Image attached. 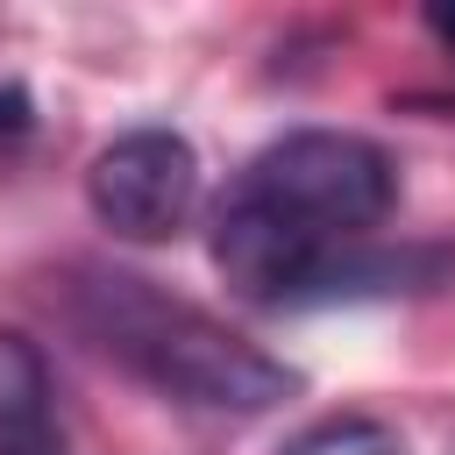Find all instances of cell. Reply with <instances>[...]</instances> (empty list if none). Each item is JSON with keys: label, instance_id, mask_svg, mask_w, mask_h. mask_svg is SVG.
Returning <instances> with one entry per match:
<instances>
[{"label": "cell", "instance_id": "cell-2", "mask_svg": "<svg viewBox=\"0 0 455 455\" xmlns=\"http://www.w3.org/2000/svg\"><path fill=\"white\" fill-rule=\"evenodd\" d=\"M64 320L128 377H142L149 391L199 405V412H270L299 391V377L263 355L256 341H242L228 320H213L192 299H171L164 284L135 277V270H107V263H78L57 284Z\"/></svg>", "mask_w": 455, "mask_h": 455}, {"label": "cell", "instance_id": "cell-3", "mask_svg": "<svg viewBox=\"0 0 455 455\" xmlns=\"http://www.w3.org/2000/svg\"><path fill=\"white\" fill-rule=\"evenodd\" d=\"M85 199H92L107 235H121V242H171L192 220V206H199V149L178 128H128V135H114L92 156Z\"/></svg>", "mask_w": 455, "mask_h": 455}, {"label": "cell", "instance_id": "cell-6", "mask_svg": "<svg viewBox=\"0 0 455 455\" xmlns=\"http://www.w3.org/2000/svg\"><path fill=\"white\" fill-rule=\"evenodd\" d=\"M21 128H28V92L0 85V135H21Z\"/></svg>", "mask_w": 455, "mask_h": 455}, {"label": "cell", "instance_id": "cell-8", "mask_svg": "<svg viewBox=\"0 0 455 455\" xmlns=\"http://www.w3.org/2000/svg\"><path fill=\"white\" fill-rule=\"evenodd\" d=\"M448 455H455V448H448Z\"/></svg>", "mask_w": 455, "mask_h": 455}, {"label": "cell", "instance_id": "cell-1", "mask_svg": "<svg viewBox=\"0 0 455 455\" xmlns=\"http://www.w3.org/2000/svg\"><path fill=\"white\" fill-rule=\"evenodd\" d=\"M398 206V164L348 128H291L242 164L213 213V263L256 306H306L313 284Z\"/></svg>", "mask_w": 455, "mask_h": 455}, {"label": "cell", "instance_id": "cell-7", "mask_svg": "<svg viewBox=\"0 0 455 455\" xmlns=\"http://www.w3.org/2000/svg\"><path fill=\"white\" fill-rule=\"evenodd\" d=\"M427 21H434V36H441V43H448V50H455V7H448V0H441V7H427Z\"/></svg>", "mask_w": 455, "mask_h": 455}, {"label": "cell", "instance_id": "cell-5", "mask_svg": "<svg viewBox=\"0 0 455 455\" xmlns=\"http://www.w3.org/2000/svg\"><path fill=\"white\" fill-rule=\"evenodd\" d=\"M284 455H405V441L370 412H334V419H313L306 434H291Z\"/></svg>", "mask_w": 455, "mask_h": 455}, {"label": "cell", "instance_id": "cell-4", "mask_svg": "<svg viewBox=\"0 0 455 455\" xmlns=\"http://www.w3.org/2000/svg\"><path fill=\"white\" fill-rule=\"evenodd\" d=\"M0 455H64L50 363L21 334H0Z\"/></svg>", "mask_w": 455, "mask_h": 455}]
</instances>
